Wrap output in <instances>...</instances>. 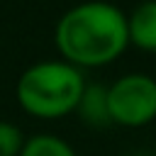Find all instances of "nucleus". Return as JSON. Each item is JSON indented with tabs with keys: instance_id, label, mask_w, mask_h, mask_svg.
I'll return each instance as SVG.
<instances>
[{
	"instance_id": "obj_7",
	"label": "nucleus",
	"mask_w": 156,
	"mask_h": 156,
	"mask_svg": "<svg viewBox=\"0 0 156 156\" xmlns=\"http://www.w3.org/2000/svg\"><path fill=\"white\" fill-rule=\"evenodd\" d=\"M24 146V134L10 122H0V156H20Z\"/></svg>"
},
{
	"instance_id": "obj_1",
	"label": "nucleus",
	"mask_w": 156,
	"mask_h": 156,
	"mask_svg": "<svg viewBox=\"0 0 156 156\" xmlns=\"http://www.w3.org/2000/svg\"><path fill=\"white\" fill-rule=\"evenodd\" d=\"M127 44L129 29L124 12L102 0L71 7L56 24V46L73 66L112 63Z\"/></svg>"
},
{
	"instance_id": "obj_2",
	"label": "nucleus",
	"mask_w": 156,
	"mask_h": 156,
	"mask_svg": "<svg viewBox=\"0 0 156 156\" xmlns=\"http://www.w3.org/2000/svg\"><path fill=\"white\" fill-rule=\"evenodd\" d=\"M83 93V73L66 61H41L27 68L17 83V102L24 112L41 119H56L78 110Z\"/></svg>"
},
{
	"instance_id": "obj_3",
	"label": "nucleus",
	"mask_w": 156,
	"mask_h": 156,
	"mask_svg": "<svg viewBox=\"0 0 156 156\" xmlns=\"http://www.w3.org/2000/svg\"><path fill=\"white\" fill-rule=\"evenodd\" d=\"M110 119L122 127H144L156 119V80L144 73L122 76L107 90Z\"/></svg>"
},
{
	"instance_id": "obj_4",
	"label": "nucleus",
	"mask_w": 156,
	"mask_h": 156,
	"mask_svg": "<svg viewBox=\"0 0 156 156\" xmlns=\"http://www.w3.org/2000/svg\"><path fill=\"white\" fill-rule=\"evenodd\" d=\"M129 41L144 51H156V0L141 2L132 17H127Z\"/></svg>"
},
{
	"instance_id": "obj_5",
	"label": "nucleus",
	"mask_w": 156,
	"mask_h": 156,
	"mask_svg": "<svg viewBox=\"0 0 156 156\" xmlns=\"http://www.w3.org/2000/svg\"><path fill=\"white\" fill-rule=\"evenodd\" d=\"M83 119L88 124H95V127H102L110 119V110H107V90L100 88V85H85V93L80 98V105H78Z\"/></svg>"
},
{
	"instance_id": "obj_6",
	"label": "nucleus",
	"mask_w": 156,
	"mask_h": 156,
	"mask_svg": "<svg viewBox=\"0 0 156 156\" xmlns=\"http://www.w3.org/2000/svg\"><path fill=\"white\" fill-rule=\"evenodd\" d=\"M20 156H76V151L54 134H37L24 141Z\"/></svg>"
}]
</instances>
